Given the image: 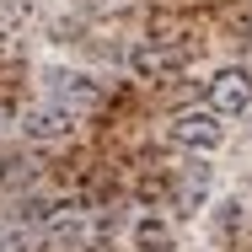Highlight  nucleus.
Returning <instances> with one entry per match:
<instances>
[{
  "label": "nucleus",
  "instance_id": "obj_1",
  "mask_svg": "<svg viewBox=\"0 0 252 252\" xmlns=\"http://www.w3.org/2000/svg\"><path fill=\"white\" fill-rule=\"evenodd\" d=\"M166 140L183 145V151H215L225 140V124H220L215 107H183V113L166 118Z\"/></svg>",
  "mask_w": 252,
  "mask_h": 252
},
{
  "label": "nucleus",
  "instance_id": "obj_2",
  "mask_svg": "<svg viewBox=\"0 0 252 252\" xmlns=\"http://www.w3.org/2000/svg\"><path fill=\"white\" fill-rule=\"evenodd\" d=\"M43 92H49V102H59L64 113H97L102 102V86L86 75V70H43Z\"/></svg>",
  "mask_w": 252,
  "mask_h": 252
},
{
  "label": "nucleus",
  "instance_id": "obj_3",
  "mask_svg": "<svg viewBox=\"0 0 252 252\" xmlns=\"http://www.w3.org/2000/svg\"><path fill=\"white\" fill-rule=\"evenodd\" d=\"M75 129H81V118H75V113H64L59 102H32V107L22 113V134H27L32 145H59V140H75Z\"/></svg>",
  "mask_w": 252,
  "mask_h": 252
},
{
  "label": "nucleus",
  "instance_id": "obj_4",
  "mask_svg": "<svg viewBox=\"0 0 252 252\" xmlns=\"http://www.w3.org/2000/svg\"><path fill=\"white\" fill-rule=\"evenodd\" d=\"M209 107H215L220 118L247 113V107H252V75L242 70V64H225V70L209 75Z\"/></svg>",
  "mask_w": 252,
  "mask_h": 252
},
{
  "label": "nucleus",
  "instance_id": "obj_5",
  "mask_svg": "<svg viewBox=\"0 0 252 252\" xmlns=\"http://www.w3.org/2000/svg\"><path fill=\"white\" fill-rule=\"evenodd\" d=\"M38 236L54 242V247H81V242H92V209H86V204H54V215L43 220Z\"/></svg>",
  "mask_w": 252,
  "mask_h": 252
},
{
  "label": "nucleus",
  "instance_id": "obj_6",
  "mask_svg": "<svg viewBox=\"0 0 252 252\" xmlns=\"http://www.w3.org/2000/svg\"><path fill=\"white\" fill-rule=\"evenodd\" d=\"M193 59L188 43H166V38H145L140 49H134V70L140 75H166V70H183Z\"/></svg>",
  "mask_w": 252,
  "mask_h": 252
},
{
  "label": "nucleus",
  "instance_id": "obj_7",
  "mask_svg": "<svg viewBox=\"0 0 252 252\" xmlns=\"http://www.w3.org/2000/svg\"><path fill=\"white\" fill-rule=\"evenodd\" d=\"M38 166H43V161H32V156H11V161H0V193H11V188H32V183H38Z\"/></svg>",
  "mask_w": 252,
  "mask_h": 252
},
{
  "label": "nucleus",
  "instance_id": "obj_8",
  "mask_svg": "<svg viewBox=\"0 0 252 252\" xmlns=\"http://www.w3.org/2000/svg\"><path fill=\"white\" fill-rule=\"evenodd\" d=\"M172 225L161 220V215H145L140 225H134V247H145V252H172Z\"/></svg>",
  "mask_w": 252,
  "mask_h": 252
},
{
  "label": "nucleus",
  "instance_id": "obj_9",
  "mask_svg": "<svg viewBox=\"0 0 252 252\" xmlns=\"http://www.w3.org/2000/svg\"><path fill=\"white\" fill-rule=\"evenodd\" d=\"M38 242H43V236H38L32 225H16V231H5V236H0V252H32Z\"/></svg>",
  "mask_w": 252,
  "mask_h": 252
},
{
  "label": "nucleus",
  "instance_id": "obj_10",
  "mask_svg": "<svg viewBox=\"0 0 252 252\" xmlns=\"http://www.w3.org/2000/svg\"><path fill=\"white\" fill-rule=\"evenodd\" d=\"M5 129H11V107L0 102V134H5Z\"/></svg>",
  "mask_w": 252,
  "mask_h": 252
},
{
  "label": "nucleus",
  "instance_id": "obj_11",
  "mask_svg": "<svg viewBox=\"0 0 252 252\" xmlns=\"http://www.w3.org/2000/svg\"><path fill=\"white\" fill-rule=\"evenodd\" d=\"M247 43H252V32H247Z\"/></svg>",
  "mask_w": 252,
  "mask_h": 252
}]
</instances>
